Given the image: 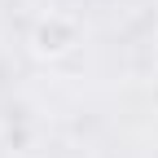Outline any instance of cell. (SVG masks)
Returning <instances> with one entry per match:
<instances>
[{
  "label": "cell",
  "mask_w": 158,
  "mask_h": 158,
  "mask_svg": "<svg viewBox=\"0 0 158 158\" xmlns=\"http://www.w3.org/2000/svg\"><path fill=\"white\" fill-rule=\"evenodd\" d=\"M79 44V27H75V18L66 13H48V18H40L35 31H31V48L40 57H62Z\"/></svg>",
  "instance_id": "1"
}]
</instances>
